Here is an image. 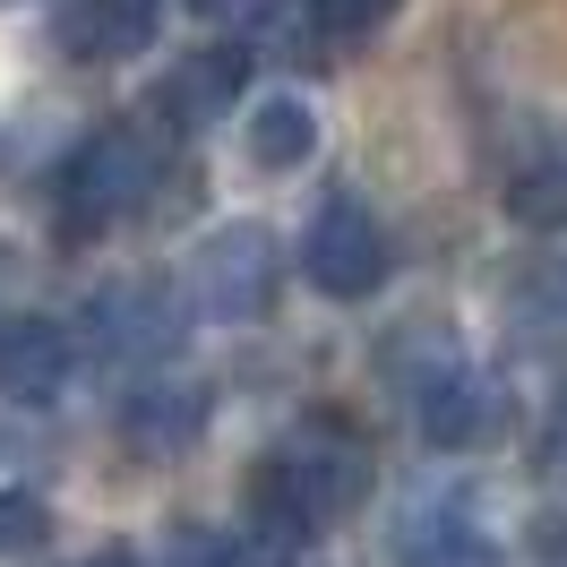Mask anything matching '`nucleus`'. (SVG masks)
<instances>
[{"mask_svg":"<svg viewBox=\"0 0 567 567\" xmlns=\"http://www.w3.org/2000/svg\"><path fill=\"white\" fill-rule=\"evenodd\" d=\"M370 482H379L370 439H361L344 413H301V422L258 456V473H249V491H241V516L267 550H301V542H319L327 525H344L361 498H370Z\"/></svg>","mask_w":567,"mask_h":567,"instance_id":"obj_1","label":"nucleus"},{"mask_svg":"<svg viewBox=\"0 0 567 567\" xmlns=\"http://www.w3.org/2000/svg\"><path fill=\"white\" fill-rule=\"evenodd\" d=\"M173 146L181 138L155 121V112H121V121H104V130H86V138L70 146L61 181H52L61 233H70V241H104V233H121V224L173 181Z\"/></svg>","mask_w":567,"mask_h":567,"instance_id":"obj_2","label":"nucleus"},{"mask_svg":"<svg viewBox=\"0 0 567 567\" xmlns=\"http://www.w3.org/2000/svg\"><path fill=\"white\" fill-rule=\"evenodd\" d=\"M181 336H189V301L173 292V276H121L78 310V344L121 379L164 370L181 353Z\"/></svg>","mask_w":567,"mask_h":567,"instance_id":"obj_3","label":"nucleus"},{"mask_svg":"<svg viewBox=\"0 0 567 567\" xmlns=\"http://www.w3.org/2000/svg\"><path fill=\"white\" fill-rule=\"evenodd\" d=\"M301 276L319 284L327 301H370V292L395 276V241H388V224H379V207H370L361 189H336V198L310 215Z\"/></svg>","mask_w":567,"mask_h":567,"instance_id":"obj_4","label":"nucleus"},{"mask_svg":"<svg viewBox=\"0 0 567 567\" xmlns=\"http://www.w3.org/2000/svg\"><path fill=\"white\" fill-rule=\"evenodd\" d=\"M189 284H198V310L224 327H249L276 310V284H284V249L267 224H215L207 241H198V267H189Z\"/></svg>","mask_w":567,"mask_h":567,"instance_id":"obj_5","label":"nucleus"},{"mask_svg":"<svg viewBox=\"0 0 567 567\" xmlns=\"http://www.w3.org/2000/svg\"><path fill=\"white\" fill-rule=\"evenodd\" d=\"M413 422H422L430 447L464 456V447H491V439H498L507 395H498V379H482V370L439 361V370H422V379H413Z\"/></svg>","mask_w":567,"mask_h":567,"instance_id":"obj_6","label":"nucleus"},{"mask_svg":"<svg viewBox=\"0 0 567 567\" xmlns=\"http://www.w3.org/2000/svg\"><path fill=\"white\" fill-rule=\"evenodd\" d=\"M78 370V327L35 319V310H9L0 319V395L9 404H52Z\"/></svg>","mask_w":567,"mask_h":567,"instance_id":"obj_7","label":"nucleus"},{"mask_svg":"<svg viewBox=\"0 0 567 567\" xmlns=\"http://www.w3.org/2000/svg\"><path fill=\"white\" fill-rule=\"evenodd\" d=\"M155 27H164V0H61L52 43L86 70H104V61H138Z\"/></svg>","mask_w":567,"mask_h":567,"instance_id":"obj_8","label":"nucleus"},{"mask_svg":"<svg viewBox=\"0 0 567 567\" xmlns=\"http://www.w3.org/2000/svg\"><path fill=\"white\" fill-rule=\"evenodd\" d=\"M207 422H215V388H189V379H138L121 404V439L138 456H181L207 439Z\"/></svg>","mask_w":567,"mask_h":567,"instance_id":"obj_9","label":"nucleus"},{"mask_svg":"<svg viewBox=\"0 0 567 567\" xmlns=\"http://www.w3.org/2000/svg\"><path fill=\"white\" fill-rule=\"evenodd\" d=\"M241 78H249L241 52H233V43H207V52H189V61H181V70L155 86V104H146V112H155L173 138H189L198 121H215V112L241 104Z\"/></svg>","mask_w":567,"mask_h":567,"instance_id":"obj_10","label":"nucleus"},{"mask_svg":"<svg viewBox=\"0 0 567 567\" xmlns=\"http://www.w3.org/2000/svg\"><path fill=\"white\" fill-rule=\"evenodd\" d=\"M507 215L525 224V233H567V138H533L516 164H507Z\"/></svg>","mask_w":567,"mask_h":567,"instance_id":"obj_11","label":"nucleus"},{"mask_svg":"<svg viewBox=\"0 0 567 567\" xmlns=\"http://www.w3.org/2000/svg\"><path fill=\"white\" fill-rule=\"evenodd\" d=\"M319 155V112L301 95H258L249 104V164L258 173H301Z\"/></svg>","mask_w":567,"mask_h":567,"instance_id":"obj_12","label":"nucleus"},{"mask_svg":"<svg viewBox=\"0 0 567 567\" xmlns=\"http://www.w3.org/2000/svg\"><path fill=\"white\" fill-rule=\"evenodd\" d=\"M507 327H516V344H533V353H559L567 344V258L533 267V276L507 292Z\"/></svg>","mask_w":567,"mask_h":567,"instance_id":"obj_13","label":"nucleus"},{"mask_svg":"<svg viewBox=\"0 0 567 567\" xmlns=\"http://www.w3.org/2000/svg\"><path fill=\"white\" fill-rule=\"evenodd\" d=\"M404 567H507V559H498L464 516H430V525H413V542H404Z\"/></svg>","mask_w":567,"mask_h":567,"instance_id":"obj_14","label":"nucleus"},{"mask_svg":"<svg viewBox=\"0 0 567 567\" xmlns=\"http://www.w3.org/2000/svg\"><path fill=\"white\" fill-rule=\"evenodd\" d=\"M395 9H404V0H310V9H301V35L327 43V52H344V43H370Z\"/></svg>","mask_w":567,"mask_h":567,"instance_id":"obj_15","label":"nucleus"},{"mask_svg":"<svg viewBox=\"0 0 567 567\" xmlns=\"http://www.w3.org/2000/svg\"><path fill=\"white\" fill-rule=\"evenodd\" d=\"M43 533H52V507H43L35 491H0V559L43 550Z\"/></svg>","mask_w":567,"mask_h":567,"instance_id":"obj_16","label":"nucleus"},{"mask_svg":"<svg viewBox=\"0 0 567 567\" xmlns=\"http://www.w3.org/2000/svg\"><path fill=\"white\" fill-rule=\"evenodd\" d=\"M164 567H249V559L233 550V542H224V533L181 525V533H173V559H164Z\"/></svg>","mask_w":567,"mask_h":567,"instance_id":"obj_17","label":"nucleus"},{"mask_svg":"<svg viewBox=\"0 0 567 567\" xmlns=\"http://www.w3.org/2000/svg\"><path fill=\"white\" fill-rule=\"evenodd\" d=\"M533 567H567V516H542V525H533Z\"/></svg>","mask_w":567,"mask_h":567,"instance_id":"obj_18","label":"nucleus"},{"mask_svg":"<svg viewBox=\"0 0 567 567\" xmlns=\"http://www.w3.org/2000/svg\"><path fill=\"white\" fill-rule=\"evenodd\" d=\"M542 464H550V473L567 482V395L550 404V422H542Z\"/></svg>","mask_w":567,"mask_h":567,"instance_id":"obj_19","label":"nucleus"},{"mask_svg":"<svg viewBox=\"0 0 567 567\" xmlns=\"http://www.w3.org/2000/svg\"><path fill=\"white\" fill-rule=\"evenodd\" d=\"M198 18H215V27H241V18H258V9H276V0H189Z\"/></svg>","mask_w":567,"mask_h":567,"instance_id":"obj_20","label":"nucleus"},{"mask_svg":"<svg viewBox=\"0 0 567 567\" xmlns=\"http://www.w3.org/2000/svg\"><path fill=\"white\" fill-rule=\"evenodd\" d=\"M78 567H138V550H95V559H78Z\"/></svg>","mask_w":567,"mask_h":567,"instance_id":"obj_21","label":"nucleus"},{"mask_svg":"<svg viewBox=\"0 0 567 567\" xmlns=\"http://www.w3.org/2000/svg\"><path fill=\"white\" fill-rule=\"evenodd\" d=\"M0 9H27V0H0Z\"/></svg>","mask_w":567,"mask_h":567,"instance_id":"obj_22","label":"nucleus"},{"mask_svg":"<svg viewBox=\"0 0 567 567\" xmlns=\"http://www.w3.org/2000/svg\"><path fill=\"white\" fill-rule=\"evenodd\" d=\"M276 567H284V550H276Z\"/></svg>","mask_w":567,"mask_h":567,"instance_id":"obj_23","label":"nucleus"}]
</instances>
